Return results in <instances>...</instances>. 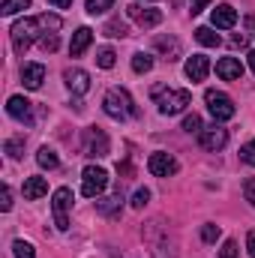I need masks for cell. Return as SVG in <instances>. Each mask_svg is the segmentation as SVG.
Masks as SVG:
<instances>
[{
  "instance_id": "19",
  "label": "cell",
  "mask_w": 255,
  "mask_h": 258,
  "mask_svg": "<svg viewBox=\"0 0 255 258\" xmlns=\"http://www.w3.org/2000/svg\"><path fill=\"white\" fill-rule=\"evenodd\" d=\"M120 207H123V195H108V198H96V210L102 213V216H117L120 213Z\"/></svg>"
},
{
  "instance_id": "16",
  "label": "cell",
  "mask_w": 255,
  "mask_h": 258,
  "mask_svg": "<svg viewBox=\"0 0 255 258\" xmlns=\"http://www.w3.org/2000/svg\"><path fill=\"white\" fill-rule=\"evenodd\" d=\"M210 24L213 27H234L237 24V12H234V6H228V3H219L213 12H210Z\"/></svg>"
},
{
  "instance_id": "32",
  "label": "cell",
  "mask_w": 255,
  "mask_h": 258,
  "mask_svg": "<svg viewBox=\"0 0 255 258\" xmlns=\"http://www.w3.org/2000/svg\"><path fill=\"white\" fill-rule=\"evenodd\" d=\"M147 201H150V189H138V192L132 195V207H135V210H144Z\"/></svg>"
},
{
  "instance_id": "1",
  "label": "cell",
  "mask_w": 255,
  "mask_h": 258,
  "mask_svg": "<svg viewBox=\"0 0 255 258\" xmlns=\"http://www.w3.org/2000/svg\"><path fill=\"white\" fill-rule=\"evenodd\" d=\"M60 24H63V21H60V15H48V12L15 21V24H12V30H9L15 54H27V48H30L36 39H45L48 33H57V30H60Z\"/></svg>"
},
{
  "instance_id": "6",
  "label": "cell",
  "mask_w": 255,
  "mask_h": 258,
  "mask_svg": "<svg viewBox=\"0 0 255 258\" xmlns=\"http://www.w3.org/2000/svg\"><path fill=\"white\" fill-rule=\"evenodd\" d=\"M108 186V174L105 168H96V165H87L81 171V195L84 198H99Z\"/></svg>"
},
{
  "instance_id": "39",
  "label": "cell",
  "mask_w": 255,
  "mask_h": 258,
  "mask_svg": "<svg viewBox=\"0 0 255 258\" xmlns=\"http://www.w3.org/2000/svg\"><path fill=\"white\" fill-rule=\"evenodd\" d=\"M246 42H249V39H246V36H240V33L231 39V45H234V48H246Z\"/></svg>"
},
{
  "instance_id": "7",
  "label": "cell",
  "mask_w": 255,
  "mask_h": 258,
  "mask_svg": "<svg viewBox=\"0 0 255 258\" xmlns=\"http://www.w3.org/2000/svg\"><path fill=\"white\" fill-rule=\"evenodd\" d=\"M177 159L171 156V153H165V150H156V153H150V159H147V171L153 174V177H171V174H177Z\"/></svg>"
},
{
  "instance_id": "33",
  "label": "cell",
  "mask_w": 255,
  "mask_h": 258,
  "mask_svg": "<svg viewBox=\"0 0 255 258\" xmlns=\"http://www.w3.org/2000/svg\"><path fill=\"white\" fill-rule=\"evenodd\" d=\"M216 237H219V225H204V228H201V240H204V243H213Z\"/></svg>"
},
{
  "instance_id": "4",
  "label": "cell",
  "mask_w": 255,
  "mask_h": 258,
  "mask_svg": "<svg viewBox=\"0 0 255 258\" xmlns=\"http://www.w3.org/2000/svg\"><path fill=\"white\" fill-rule=\"evenodd\" d=\"M204 102H207V111L213 114L216 123H225V120H231V117L237 114L231 96H225L222 90H207V93H204Z\"/></svg>"
},
{
  "instance_id": "8",
  "label": "cell",
  "mask_w": 255,
  "mask_h": 258,
  "mask_svg": "<svg viewBox=\"0 0 255 258\" xmlns=\"http://www.w3.org/2000/svg\"><path fill=\"white\" fill-rule=\"evenodd\" d=\"M69 207H72V192L60 186V189H54V198H51V210H54V225L66 231L69 228Z\"/></svg>"
},
{
  "instance_id": "22",
  "label": "cell",
  "mask_w": 255,
  "mask_h": 258,
  "mask_svg": "<svg viewBox=\"0 0 255 258\" xmlns=\"http://www.w3.org/2000/svg\"><path fill=\"white\" fill-rule=\"evenodd\" d=\"M36 162H39L42 168H48V171L60 165V159H57V153H54L51 147H39V153H36Z\"/></svg>"
},
{
  "instance_id": "12",
  "label": "cell",
  "mask_w": 255,
  "mask_h": 258,
  "mask_svg": "<svg viewBox=\"0 0 255 258\" xmlns=\"http://www.w3.org/2000/svg\"><path fill=\"white\" fill-rule=\"evenodd\" d=\"M63 81H66V87H69L75 96H84V93L90 90V75H87L84 69H78V66L66 69V72H63Z\"/></svg>"
},
{
  "instance_id": "28",
  "label": "cell",
  "mask_w": 255,
  "mask_h": 258,
  "mask_svg": "<svg viewBox=\"0 0 255 258\" xmlns=\"http://www.w3.org/2000/svg\"><path fill=\"white\" fill-rule=\"evenodd\" d=\"M114 57H117L114 48H99V51H96V63L102 66V69H111V66H114Z\"/></svg>"
},
{
  "instance_id": "17",
  "label": "cell",
  "mask_w": 255,
  "mask_h": 258,
  "mask_svg": "<svg viewBox=\"0 0 255 258\" xmlns=\"http://www.w3.org/2000/svg\"><path fill=\"white\" fill-rule=\"evenodd\" d=\"M90 42H93V30H90V27H78L75 36H72V42H69V54H72V57H81Z\"/></svg>"
},
{
  "instance_id": "24",
  "label": "cell",
  "mask_w": 255,
  "mask_h": 258,
  "mask_svg": "<svg viewBox=\"0 0 255 258\" xmlns=\"http://www.w3.org/2000/svg\"><path fill=\"white\" fill-rule=\"evenodd\" d=\"M30 3H33V0H0V12H3V15H15V12H21V9H30Z\"/></svg>"
},
{
  "instance_id": "25",
  "label": "cell",
  "mask_w": 255,
  "mask_h": 258,
  "mask_svg": "<svg viewBox=\"0 0 255 258\" xmlns=\"http://www.w3.org/2000/svg\"><path fill=\"white\" fill-rule=\"evenodd\" d=\"M102 33H105V36H111V39H123L129 30H126V24H123L120 18H111V21L105 24V30H102Z\"/></svg>"
},
{
  "instance_id": "38",
  "label": "cell",
  "mask_w": 255,
  "mask_h": 258,
  "mask_svg": "<svg viewBox=\"0 0 255 258\" xmlns=\"http://www.w3.org/2000/svg\"><path fill=\"white\" fill-rule=\"evenodd\" d=\"M246 249H249V255L255 258V231H249V234H246Z\"/></svg>"
},
{
  "instance_id": "35",
  "label": "cell",
  "mask_w": 255,
  "mask_h": 258,
  "mask_svg": "<svg viewBox=\"0 0 255 258\" xmlns=\"http://www.w3.org/2000/svg\"><path fill=\"white\" fill-rule=\"evenodd\" d=\"M243 195H246V201L255 207V177H246L243 180Z\"/></svg>"
},
{
  "instance_id": "9",
  "label": "cell",
  "mask_w": 255,
  "mask_h": 258,
  "mask_svg": "<svg viewBox=\"0 0 255 258\" xmlns=\"http://www.w3.org/2000/svg\"><path fill=\"white\" fill-rule=\"evenodd\" d=\"M198 141H201V147H204V150L216 153V150H222V147L228 144V129L213 120V126H207V129H201V132H198Z\"/></svg>"
},
{
  "instance_id": "40",
  "label": "cell",
  "mask_w": 255,
  "mask_h": 258,
  "mask_svg": "<svg viewBox=\"0 0 255 258\" xmlns=\"http://www.w3.org/2000/svg\"><path fill=\"white\" fill-rule=\"evenodd\" d=\"M207 3H210V0H192V15H198V12H201Z\"/></svg>"
},
{
  "instance_id": "29",
  "label": "cell",
  "mask_w": 255,
  "mask_h": 258,
  "mask_svg": "<svg viewBox=\"0 0 255 258\" xmlns=\"http://www.w3.org/2000/svg\"><path fill=\"white\" fill-rule=\"evenodd\" d=\"M114 6V0H87V12L90 15H102V12H108Z\"/></svg>"
},
{
  "instance_id": "42",
  "label": "cell",
  "mask_w": 255,
  "mask_h": 258,
  "mask_svg": "<svg viewBox=\"0 0 255 258\" xmlns=\"http://www.w3.org/2000/svg\"><path fill=\"white\" fill-rule=\"evenodd\" d=\"M51 6H57V9H66V6H72V0H48Z\"/></svg>"
},
{
  "instance_id": "3",
  "label": "cell",
  "mask_w": 255,
  "mask_h": 258,
  "mask_svg": "<svg viewBox=\"0 0 255 258\" xmlns=\"http://www.w3.org/2000/svg\"><path fill=\"white\" fill-rule=\"evenodd\" d=\"M102 108H105V114H108V117H114V120L138 117V108H135L132 96H129L123 87H111V90L105 93V99H102Z\"/></svg>"
},
{
  "instance_id": "30",
  "label": "cell",
  "mask_w": 255,
  "mask_h": 258,
  "mask_svg": "<svg viewBox=\"0 0 255 258\" xmlns=\"http://www.w3.org/2000/svg\"><path fill=\"white\" fill-rule=\"evenodd\" d=\"M183 129H186V132H195V135H198V132H201V117H198V114H195V111H192V114H186V117H183Z\"/></svg>"
},
{
  "instance_id": "10",
  "label": "cell",
  "mask_w": 255,
  "mask_h": 258,
  "mask_svg": "<svg viewBox=\"0 0 255 258\" xmlns=\"http://www.w3.org/2000/svg\"><path fill=\"white\" fill-rule=\"evenodd\" d=\"M6 111H9L12 120H18V123H24V126L33 123V102H30L27 96H9Z\"/></svg>"
},
{
  "instance_id": "15",
  "label": "cell",
  "mask_w": 255,
  "mask_h": 258,
  "mask_svg": "<svg viewBox=\"0 0 255 258\" xmlns=\"http://www.w3.org/2000/svg\"><path fill=\"white\" fill-rule=\"evenodd\" d=\"M216 75H219L222 81H240V78H243V63H240L237 57H222V60L216 63Z\"/></svg>"
},
{
  "instance_id": "26",
  "label": "cell",
  "mask_w": 255,
  "mask_h": 258,
  "mask_svg": "<svg viewBox=\"0 0 255 258\" xmlns=\"http://www.w3.org/2000/svg\"><path fill=\"white\" fill-rule=\"evenodd\" d=\"M6 153H9V159H18V156L24 153V135L9 138V141H6Z\"/></svg>"
},
{
  "instance_id": "43",
  "label": "cell",
  "mask_w": 255,
  "mask_h": 258,
  "mask_svg": "<svg viewBox=\"0 0 255 258\" xmlns=\"http://www.w3.org/2000/svg\"><path fill=\"white\" fill-rule=\"evenodd\" d=\"M249 66H252V72H255V51H249Z\"/></svg>"
},
{
  "instance_id": "2",
  "label": "cell",
  "mask_w": 255,
  "mask_h": 258,
  "mask_svg": "<svg viewBox=\"0 0 255 258\" xmlns=\"http://www.w3.org/2000/svg\"><path fill=\"white\" fill-rule=\"evenodd\" d=\"M150 99L159 105V111L162 114H180V111H186V105L192 102L189 90H177V87H168V84H156L153 90H150Z\"/></svg>"
},
{
  "instance_id": "41",
  "label": "cell",
  "mask_w": 255,
  "mask_h": 258,
  "mask_svg": "<svg viewBox=\"0 0 255 258\" xmlns=\"http://www.w3.org/2000/svg\"><path fill=\"white\" fill-rule=\"evenodd\" d=\"M246 33L255 36V12H252V15H246Z\"/></svg>"
},
{
  "instance_id": "36",
  "label": "cell",
  "mask_w": 255,
  "mask_h": 258,
  "mask_svg": "<svg viewBox=\"0 0 255 258\" xmlns=\"http://www.w3.org/2000/svg\"><path fill=\"white\" fill-rule=\"evenodd\" d=\"M219 258H237V243H234V240H225V243H222V252H219Z\"/></svg>"
},
{
  "instance_id": "23",
  "label": "cell",
  "mask_w": 255,
  "mask_h": 258,
  "mask_svg": "<svg viewBox=\"0 0 255 258\" xmlns=\"http://www.w3.org/2000/svg\"><path fill=\"white\" fill-rule=\"evenodd\" d=\"M150 69H153V57H150V54H144V51L132 54V72L144 75V72H150Z\"/></svg>"
},
{
  "instance_id": "13",
  "label": "cell",
  "mask_w": 255,
  "mask_h": 258,
  "mask_svg": "<svg viewBox=\"0 0 255 258\" xmlns=\"http://www.w3.org/2000/svg\"><path fill=\"white\" fill-rule=\"evenodd\" d=\"M45 81V66L42 63H24L21 66V84L27 90H39Z\"/></svg>"
},
{
  "instance_id": "14",
  "label": "cell",
  "mask_w": 255,
  "mask_h": 258,
  "mask_svg": "<svg viewBox=\"0 0 255 258\" xmlns=\"http://www.w3.org/2000/svg\"><path fill=\"white\" fill-rule=\"evenodd\" d=\"M183 72H186V78H189L192 84L195 81H204L207 72H210V60L204 54H192L189 60H186V66H183Z\"/></svg>"
},
{
  "instance_id": "18",
  "label": "cell",
  "mask_w": 255,
  "mask_h": 258,
  "mask_svg": "<svg viewBox=\"0 0 255 258\" xmlns=\"http://www.w3.org/2000/svg\"><path fill=\"white\" fill-rule=\"evenodd\" d=\"M153 48H159L165 54V60H177L180 57V42L174 36H156L153 39Z\"/></svg>"
},
{
  "instance_id": "34",
  "label": "cell",
  "mask_w": 255,
  "mask_h": 258,
  "mask_svg": "<svg viewBox=\"0 0 255 258\" xmlns=\"http://www.w3.org/2000/svg\"><path fill=\"white\" fill-rule=\"evenodd\" d=\"M39 45H42L45 51H57V45H60V39H57V33H48L45 39H39Z\"/></svg>"
},
{
  "instance_id": "20",
  "label": "cell",
  "mask_w": 255,
  "mask_h": 258,
  "mask_svg": "<svg viewBox=\"0 0 255 258\" xmlns=\"http://www.w3.org/2000/svg\"><path fill=\"white\" fill-rule=\"evenodd\" d=\"M45 192H48V180L45 177H27L24 180V198L27 201H36V198H42Z\"/></svg>"
},
{
  "instance_id": "27",
  "label": "cell",
  "mask_w": 255,
  "mask_h": 258,
  "mask_svg": "<svg viewBox=\"0 0 255 258\" xmlns=\"http://www.w3.org/2000/svg\"><path fill=\"white\" fill-rule=\"evenodd\" d=\"M12 252H15V258H36V249L27 240H15L12 243Z\"/></svg>"
},
{
  "instance_id": "37",
  "label": "cell",
  "mask_w": 255,
  "mask_h": 258,
  "mask_svg": "<svg viewBox=\"0 0 255 258\" xmlns=\"http://www.w3.org/2000/svg\"><path fill=\"white\" fill-rule=\"evenodd\" d=\"M0 210H12V189L9 186H3V192H0Z\"/></svg>"
},
{
  "instance_id": "11",
  "label": "cell",
  "mask_w": 255,
  "mask_h": 258,
  "mask_svg": "<svg viewBox=\"0 0 255 258\" xmlns=\"http://www.w3.org/2000/svg\"><path fill=\"white\" fill-rule=\"evenodd\" d=\"M126 12H129V18H132L138 27H144V30H150V27H156V24L162 21V12H159V9H153V6H141V3H132Z\"/></svg>"
},
{
  "instance_id": "21",
  "label": "cell",
  "mask_w": 255,
  "mask_h": 258,
  "mask_svg": "<svg viewBox=\"0 0 255 258\" xmlns=\"http://www.w3.org/2000/svg\"><path fill=\"white\" fill-rule=\"evenodd\" d=\"M195 39H198L204 48H216V45L222 42V39H219V33H213L210 27H198V30H195Z\"/></svg>"
},
{
  "instance_id": "5",
  "label": "cell",
  "mask_w": 255,
  "mask_h": 258,
  "mask_svg": "<svg viewBox=\"0 0 255 258\" xmlns=\"http://www.w3.org/2000/svg\"><path fill=\"white\" fill-rule=\"evenodd\" d=\"M81 153L90 156V159H99V156H108V135L99 126H90L81 132Z\"/></svg>"
},
{
  "instance_id": "31",
  "label": "cell",
  "mask_w": 255,
  "mask_h": 258,
  "mask_svg": "<svg viewBox=\"0 0 255 258\" xmlns=\"http://www.w3.org/2000/svg\"><path fill=\"white\" fill-rule=\"evenodd\" d=\"M240 159H243L246 165H255V138H252V141H246V144L240 147Z\"/></svg>"
}]
</instances>
